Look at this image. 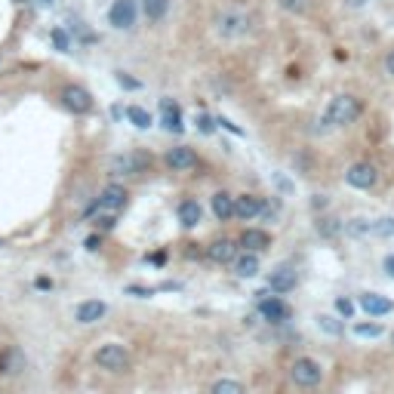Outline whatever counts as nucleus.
I'll return each mask as SVG.
<instances>
[{
	"label": "nucleus",
	"mask_w": 394,
	"mask_h": 394,
	"mask_svg": "<svg viewBox=\"0 0 394 394\" xmlns=\"http://www.w3.org/2000/svg\"><path fill=\"white\" fill-rule=\"evenodd\" d=\"M354 336L376 339V336H382V326H379V324H357V326H354Z\"/></svg>",
	"instance_id": "31"
},
{
	"label": "nucleus",
	"mask_w": 394,
	"mask_h": 394,
	"mask_svg": "<svg viewBox=\"0 0 394 394\" xmlns=\"http://www.w3.org/2000/svg\"><path fill=\"white\" fill-rule=\"evenodd\" d=\"M339 231H345V225L339 219H318V234H324V238H336Z\"/></svg>",
	"instance_id": "29"
},
{
	"label": "nucleus",
	"mask_w": 394,
	"mask_h": 394,
	"mask_svg": "<svg viewBox=\"0 0 394 394\" xmlns=\"http://www.w3.org/2000/svg\"><path fill=\"white\" fill-rule=\"evenodd\" d=\"M357 305L364 308L370 318H385V314L394 311V302L388 299V296H379V293H364Z\"/></svg>",
	"instance_id": "14"
},
{
	"label": "nucleus",
	"mask_w": 394,
	"mask_h": 394,
	"mask_svg": "<svg viewBox=\"0 0 394 394\" xmlns=\"http://www.w3.org/2000/svg\"><path fill=\"white\" fill-rule=\"evenodd\" d=\"M139 22V3L136 0H114L108 6V25L117 31H129Z\"/></svg>",
	"instance_id": "6"
},
{
	"label": "nucleus",
	"mask_w": 394,
	"mask_h": 394,
	"mask_svg": "<svg viewBox=\"0 0 394 394\" xmlns=\"http://www.w3.org/2000/svg\"><path fill=\"white\" fill-rule=\"evenodd\" d=\"M345 182L351 188H357V191H370V188L379 182V173H376V167H373V163L357 160V163H351V167L345 169Z\"/></svg>",
	"instance_id": "8"
},
{
	"label": "nucleus",
	"mask_w": 394,
	"mask_h": 394,
	"mask_svg": "<svg viewBox=\"0 0 394 394\" xmlns=\"http://www.w3.org/2000/svg\"><path fill=\"white\" fill-rule=\"evenodd\" d=\"M311 207H314V209H318V207H320V209H324V207H326V197H324V194H314Z\"/></svg>",
	"instance_id": "39"
},
{
	"label": "nucleus",
	"mask_w": 394,
	"mask_h": 394,
	"mask_svg": "<svg viewBox=\"0 0 394 394\" xmlns=\"http://www.w3.org/2000/svg\"><path fill=\"white\" fill-rule=\"evenodd\" d=\"M83 247H87L90 253H96V249L102 247V238H98V234H93V238H87V244H83Z\"/></svg>",
	"instance_id": "38"
},
{
	"label": "nucleus",
	"mask_w": 394,
	"mask_h": 394,
	"mask_svg": "<svg viewBox=\"0 0 394 394\" xmlns=\"http://www.w3.org/2000/svg\"><path fill=\"white\" fill-rule=\"evenodd\" d=\"M160 123H163L167 133H182V129H185L179 102H173V98H160Z\"/></svg>",
	"instance_id": "16"
},
{
	"label": "nucleus",
	"mask_w": 394,
	"mask_h": 394,
	"mask_svg": "<svg viewBox=\"0 0 394 394\" xmlns=\"http://www.w3.org/2000/svg\"><path fill=\"white\" fill-rule=\"evenodd\" d=\"M209 207H213V216H216L219 222L234 219V194H228V191H216V194H213V200H209Z\"/></svg>",
	"instance_id": "20"
},
{
	"label": "nucleus",
	"mask_w": 394,
	"mask_h": 394,
	"mask_svg": "<svg viewBox=\"0 0 394 394\" xmlns=\"http://www.w3.org/2000/svg\"><path fill=\"white\" fill-rule=\"evenodd\" d=\"M382 268H385V274H388V278L394 280V253H388V256H385V262H382Z\"/></svg>",
	"instance_id": "37"
},
{
	"label": "nucleus",
	"mask_w": 394,
	"mask_h": 394,
	"mask_svg": "<svg viewBox=\"0 0 394 394\" xmlns=\"http://www.w3.org/2000/svg\"><path fill=\"white\" fill-rule=\"evenodd\" d=\"M373 238H394V219L385 216V219H373Z\"/></svg>",
	"instance_id": "28"
},
{
	"label": "nucleus",
	"mask_w": 394,
	"mask_h": 394,
	"mask_svg": "<svg viewBox=\"0 0 394 394\" xmlns=\"http://www.w3.org/2000/svg\"><path fill=\"white\" fill-rule=\"evenodd\" d=\"M194 123H197V129H200V133H203V136L216 133V127H219V123H216V117L203 114V111H200V114H197V117H194Z\"/></svg>",
	"instance_id": "32"
},
{
	"label": "nucleus",
	"mask_w": 394,
	"mask_h": 394,
	"mask_svg": "<svg viewBox=\"0 0 394 394\" xmlns=\"http://www.w3.org/2000/svg\"><path fill=\"white\" fill-rule=\"evenodd\" d=\"M216 31H219L222 37H244L249 31V16L240 10L219 12V16H216Z\"/></svg>",
	"instance_id": "7"
},
{
	"label": "nucleus",
	"mask_w": 394,
	"mask_h": 394,
	"mask_svg": "<svg viewBox=\"0 0 394 394\" xmlns=\"http://www.w3.org/2000/svg\"><path fill=\"white\" fill-rule=\"evenodd\" d=\"M59 102H62L65 111H71V114H90L93 111V93H90L87 87H81V83H68V87H62V93H59Z\"/></svg>",
	"instance_id": "3"
},
{
	"label": "nucleus",
	"mask_w": 394,
	"mask_h": 394,
	"mask_svg": "<svg viewBox=\"0 0 394 394\" xmlns=\"http://www.w3.org/2000/svg\"><path fill=\"white\" fill-rule=\"evenodd\" d=\"M200 219H203V209H200V203H197V200L188 197V200L179 203V222L185 228H197V222H200Z\"/></svg>",
	"instance_id": "22"
},
{
	"label": "nucleus",
	"mask_w": 394,
	"mask_h": 394,
	"mask_svg": "<svg viewBox=\"0 0 394 394\" xmlns=\"http://www.w3.org/2000/svg\"><path fill=\"white\" fill-rule=\"evenodd\" d=\"M290 379L299 388H314V385H320V379H324V366L314 357H296L290 366Z\"/></svg>",
	"instance_id": "4"
},
{
	"label": "nucleus",
	"mask_w": 394,
	"mask_h": 394,
	"mask_svg": "<svg viewBox=\"0 0 394 394\" xmlns=\"http://www.w3.org/2000/svg\"><path fill=\"white\" fill-rule=\"evenodd\" d=\"M364 114V102H360L357 96H348V93H342V96H336V98H330V105H326V111H324V133L326 129H339V127H351L357 117Z\"/></svg>",
	"instance_id": "1"
},
{
	"label": "nucleus",
	"mask_w": 394,
	"mask_h": 394,
	"mask_svg": "<svg viewBox=\"0 0 394 394\" xmlns=\"http://www.w3.org/2000/svg\"><path fill=\"white\" fill-rule=\"evenodd\" d=\"M148 163H151L148 154H114L108 160V169H111V176H136V173H142Z\"/></svg>",
	"instance_id": "9"
},
{
	"label": "nucleus",
	"mask_w": 394,
	"mask_h": 394,
	"mask_svg": "<svg viewBox=\"0 0 394 394\" xmlns=\"http://www.w3.org/2000/svg\"><path fill=\"white\" fill-rule=\"evenodd\" d=\"M127 197H129V194H127V188L117 185V182H111V185H105V188H102V194H98V197H96V203L87 209V216H96V213H111V216H114L117 209L127 207Z\"/></svg>",
	"instance_id": "5"
},
{
	"label": "nucleus",
	"mask_w": 394,
	"mask_h": 394,
	"mask_svg": "<svg viewBox=\"0 0 394 394\" xmlns=\"http://www.w3.org/2000/svg\"><path fill=\"white\" fill-rule=\"evenodd\" d=\"M259 314L268 320V324H287V320L293 318L290 305H287L284 299H278V296H271V299H268L265 293H259Z\"/></svg>",
	"instance_id": "10"
},
{
	"label": "nucleus",
	"mask_w": 394,
	"mask_h": 394,
	"mask_svg": "<svg viewBox=\"0 0 394 394\" xmlns=\"http://www.w3.org/2000/svg\"><path fill=\"white\" fill-rule=\"evenodd\" d=\"M105 314H108V305H105L102 299H87V302H81V305H77L74 320L87 326V324H96V320H102Z\"/></svg>",
	"instance_id": "15"
},
{
	"label": "nucleus",
	"mask_w": 394,
	"mask_h": 394,
	"mask_svg": "<svg viewBox=\"0 0 394 394\" xmlns=\"http://www.w3.org/2000/svg\"><path fill=\"white\" fill-rule=\"evenodd\" d=\"M12 3H19V6H22V3H28V0H12Z\"/></svg>",
	"instance_id": "42"
},
{
	"label": "nucleus",
	"mask_w": 394,
	"mask_h": 394,
	"mask_svg": "<svg viewBox=\"0 0 394 394\" xmlns=\"http://www.w3.org/2000/svg\"><path fill=\"white\" fill-rule=\"evenodd\" d=\"M96 225H98V228H102V231H108V228H114V216H111V213L98 216V219H96Z\"/></svg>",
	"instance_id": "36"
},
{
	"label": "nucleus",
	"mask_w": 394,
	"mask_h": 394,
	"mask_svg": "<svg viewBox=\"0 0 394 394\" xmlns=\"http://www.w3.org/2000/svg\"><path fill=\"white\" fill-rule=\"evenodd\" d=\"M262 209H265V203H262V197H256V194H240V197H234V216L238 219H256V216H262Z\"/></svg>",
	"instance_id": "18"
},
{
	"label": "nucleus",
	"mask_w": 394,
	"mask_h": 394,
	"mask_svg": "<svg viewBox=\"0 0 394 394\" xmlns=\"http://www.w3.org/2000/svg\"><path fill=\"white\" fill-rule=\"evenodd\" d=\"M391 345H394V333H391Z\"/></svg>",
	"instance_id": "44"
},
{
	"label": "nucleus",
	"mask_w": 394,
	"mask_h": 394,
	"mask_svg": "<svg viewBox=\"0 0 394 394\" xmlns=\"http://www.w3.org/2000/svg\"><path fill=\"white\" fill-rule=\"evenodd\" d=\"M96 364L108 373H127L133 357H129V351L121 342H105V345H98V351H96Z\"/></svg>",
	"instance_id": "2"
},
{
	"label": "nucleus",
	"mask_w": 394,
	"mask_h": 394,
	"mask_svg": "<svg viewBox=\"0 0 394 394\" xmlns=\"http://www.w3.org/2000/svg\"><path fill=\"white\" fill-rule=\"evenodd\" d=\"M385 68H388V74L394 77V52H388V59H385Z\"/></svg>",
	"instance_id": "41"
},
{
	"label": "nucleus",
	"mask_w": 394,
	"mask_h": 394,
	"mask_svg": "<svg viewBox=\"0 0 394 394\" xmlns=\"http://www.w3.org/2000/svg\"><path fill=\"white\" fill-rule=\"evenodd\" d=\"M216 123H219L222 129H228V133H231V136H244V129H240L234 121H228V117H216Z\"/></svg>",
	"instance_id": "35"
},
{
	"label": "nucleus",
	"mask_w": 394,
	"mask_h": 394,
	"mask_svg": "<svg viewBox=\"0 0 394 394\" xmlns=\"http://www.w3.org/2000/svg\"><path fill=\"white\" fill-rule=\"evenodd\" d=\"M41 3H52V0H41Z\"/></svg>",
	"instance_id": "43"
},
{
	"label": "nucleus",
	"mask_w": 394,
	"mask_h": 394,
	"mask_svg": "<svg viewBox=\"0 0 394 394\" xmlns=\"http://www.w3.org/2000/svg\"><path fill=\"white\" fill-rule=\"evenodd\" d=\"M336 311L342 314L345 320H351V318H354V302L345 299V296H339V299H336Z\"/></svg>",
	"instance_id": "34"
},
{
	"label": "nucleus",
	"mask_w": 394,
	"mask_h": 394,
	"mask_svg": "<svg viewBox=\"0 0 394 394\" xmlns=\"http://www.w3.org/2000/svg\"><path fill=\"white\" fill-rule=\"evenodd\" d=\"M127 121L133 123L136 129H151V123H154V117H151L148 111L142 108V105H129V108H127Z\"/></svg>",
	"instance_id": "23"
},
{
	"label": "nucleus",
	"mask_w": 394,
	"mask_h": 394,
	"mask_svg": "<svg viewBox=\"0 0 394 394\" xmlns=\"http://www.w3.org/2000/svg\"><path fill=\"white\" fill-rule=\"evenodd\" d=\"M345 6H351V10H360V6H366V0H345Z\"/></svg>",
	"instance_id": "40"
},
{
	"label": "nucleus",
	"mask_w": 394,
	"mask_h": 394,
	"mask_svg": "<svg viewBox=\"0 0 394 394\" xmlns=\"http://www.w3.org/2000/svg\"><path fill=\"white\" fill-rule=\"evenodd\" d=\"M234 274L244 278V280L256 278V274H259V256L256 253H240L238 259H234Z\"/></svg>",
	"instance_id": "21"
},
{
	"label": "nucleus",
	"mask_w": 394,
	"mask_h": 394,
	"mask_svg": "<svg viewBox=\"0 0 394 394\" xmlns=\"http://www.w3.org/2000/svg\"><path fill=\"white\" fill-rule=\"evenodd\" d=\"M142 12L148 16V22H160L169 12V0H142Z\"/></svg>",
	"instance_id": "24"
},
{
	"label": "nucleus",
	"mask_w": 394,
	"mask_h": 394,
	"mask_svg": "<svg viewBox=\"0 0 394 394\" xmlns=\"http://www.w3.org/2000/svg\"><path fill=\"white\" fill-rule=\"evenodd\" d=\"M50 43H52V50H59V52H71V37H68V31L65 28H52L50 31Z\"/></svg>",
	"instance_id": "27"
},
{
	"label": "nucleus",
	"mask_w": 394,
	"mask_h": 394,
	"mask_svg": "<svg viewBox=\"0 0 394 394\" xmlns=\"http://www.w3.org/2000/svg\"><path fill=\"white\" fill-rule=\"evenodd\" d=\"M207 259L216 262V265H228V262L234 265V259H238V244H234V240H228V238L213 240V244L207 247Z\"/></svg>",
	"instance_id": "13"
},
{
	"label": "nucleus",
	"mask_w": 394,
	"mask_h": 394,
	"mask_svg": "<svg viewBox=\"0 0 394 394\" xmlns=\"http://www.w3.org/2000/svg\"><path fill=\"white\" fill-rule=\"evenodd\" d=\"M167 167L176 169V173H188V169L197 167V151L188 145H176L167 151Z\"/></svg>",
	"instance_id": "12"
},
{
	"label": "nucleus",
	"mask_w": 394,
	"mask_h": 394,
	"mask_svg": "<svg viewBox=\"0 0 394 394\" xmlns=\"http://www.w3.org/2000/svg\"><path fill=\"white\" fill-rule=\"evenodd\" d=\"M25 366H28V357L19 345H6L0 351V376H19L25 373Z\"/></svg>",
	"instance_id": "11"
},
{
	"label": "nucleus",
	"mask_w": 394,
	"mask_h": 394,
	"mask_svg": "<svg viewBox=\"0 0 394 394\" xmlns=\"http://www.w3.org/2000/svg\"><path fill=\"white\" fill-rule=\"evenodd\" d=\"M240 247H244V253L259 256L262 249L271 247V238H268V231H262V228H247V231L240 234Z\"/></svg>",
	"instance_id": "19"
},
{
	"label": "nucleus",
	"mask_w": 394,
	"mask_h": 394,
	"mask_svg": "<svg viewBox=\"0 0 394 394\" xmlns=\"http://www.w3.org/2000/svg\"><path fill=\"white\" fill-rule=\"evenodd\" d=\"M278 3H280V10L290 12V16H305L311 0H278Z\"/></svg>",
	"instance_id": "30"
},
{
	"label": "nucleus",
	"mask_w": 394,
	"mask_h": 394,
	"mask_svg": "<svg viewBox=\"0 0 394 394\" xmlns=\"http://www.w3.org/2000/svg\"><path fill=\"white\" fill-rule=\"evenodd\" d=\"M209 394H247V388L238 382V379H219V382H213Z\"/></svg>",
	"instance_id": "26"
},
{
	"label": "nucleus",
	"mask_w": 394,
	"mask_h": 394,
	"mask_svg": "<svg viewBox=\"0 0 394 394\" xmlns=\"http://www.w3.org/2000/svg\"><path fill=\"white\" fill-rule=\"evenodd\" d=\"M318 326L326 333V336H342V333H345V324H342V320H336L333 314H320Z\"/></svg>",
	"instance_id": "25"
},
{
	"label": "nucleus",
	"mask_w": 394,
	"mask_h": 394,
	"mask_svg": "<svg viewBox=\"0 0 394 394\" xmlns=\"http://www.w3.org/2000/svg\"><path fill=\"white\" fill-rule=\"evenodd\" d=\"M268 290H271V293H290V290H296V268L278 265L271 274H268Z\"/></svg>",
	"instance_id": "17"
},
{
	"label": "nucleus",
	"mask_w": 394,
	"mask_h": 394,
	"mask_svg": "<svg viewBox=\"0 0 394 394\" xmlns=\"http://www.w3.org/2000/svg\"><path fill=\"white\" fill-rule=\"evenodd\" d=\"M114 81H117V87H123V90H142V81H136V77H129L127 71H117V74H114Z\"/></svg>",
	"instance_id": "33"
}]
</instances>
